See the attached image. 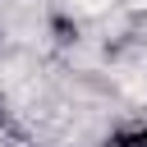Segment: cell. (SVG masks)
<instances>
[{"instance_id": "obj_1", "label": "cell", "mask_w": 147, "mask_h": 147, "mask_svg": "<svg viewBox=\"0 0 147 147\" xmlns=\"http://www.w3.org/2000/svg\"><path fill=\"white\" fill-rule=\"evenodd\" d=\"M0 147H37V142H32L28 133H18V129L5 124V129H0Z\"/></svg>"}]
</instances>
